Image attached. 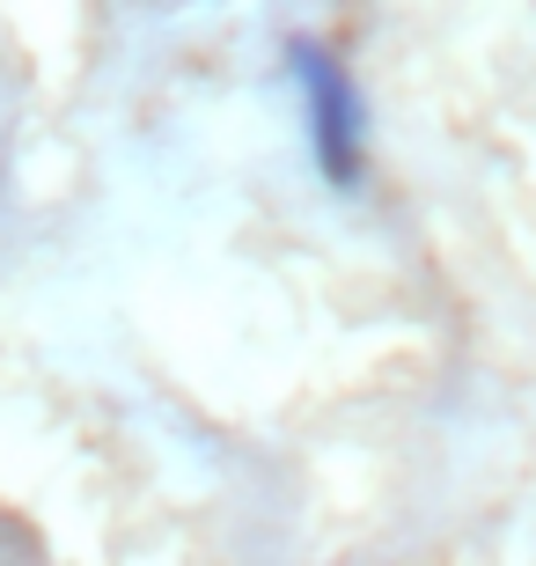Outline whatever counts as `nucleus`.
<instances>
[{"label": "nucleus", "mask_w": 536, "mask_h": 566, "mask_svg": "<svg viewBox=\"0 0 536 566\" xmlns=\"http://www.w3.org/2000/svg\"><path fill=\"white\" fill-rule=\"evenodd\" d=\"M287 74L302 88V133H309V163L330 191H360L368 185V96L353 82V66L330 44L294 38L287 44Z\"/></svg>", "instance_id": "1"}]
</instances>
